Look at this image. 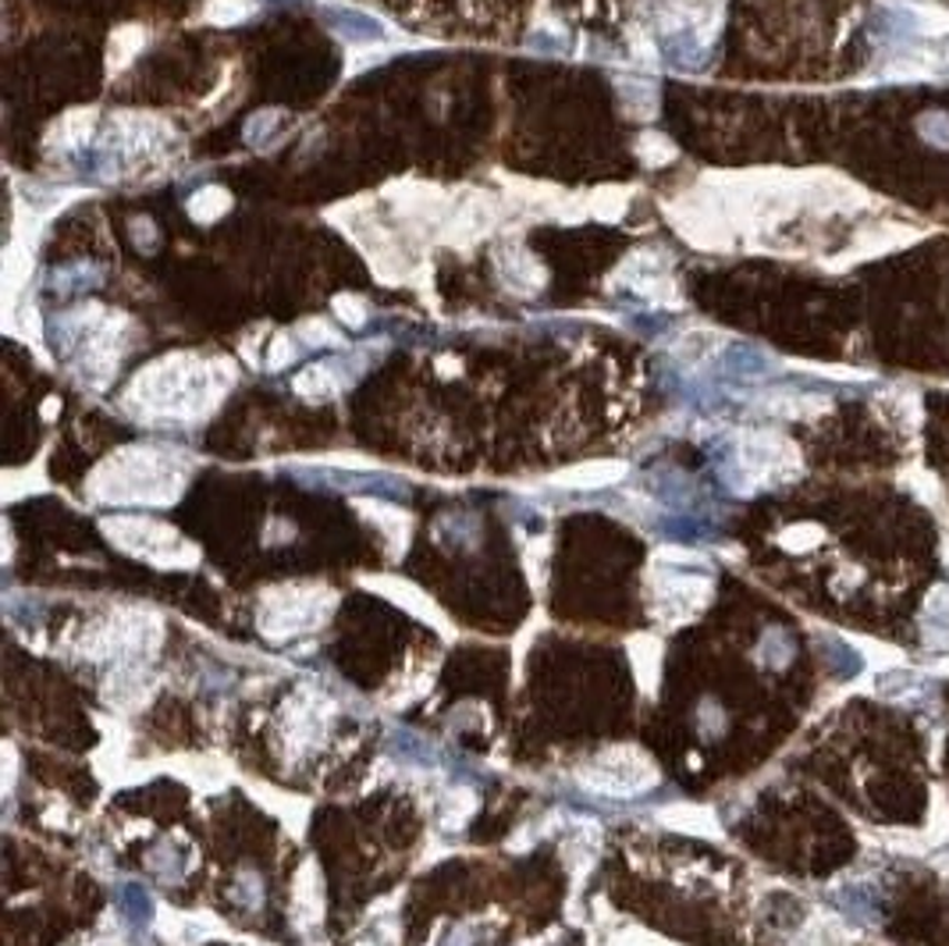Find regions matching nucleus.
I'll list each match as a JSON object with an SVG mask.
<instances>
[{"label":"nucleus","mask_w":949,"mask_h":946,"mask_svg":"<svg viewBox=\"0 0 949 946\" xmlns=\"http://www.w3.org/2000/svg\"><path fill=\"white\" fill-rule=\"evenodd\" d=\"M235 385V367L225 359L175 353L136 374L125 392L139 421H204Z\"/></svg>","instance_id":"f257e3e1"},{"label":"nucleus","mask_w":949,"mask_h":946,"mask_svg":"<svg viewBox=\"0 0 949 946\" xmlns=\"http://www.w3.org/2000/svg\"><path fill=\"white\" fill-rule=\"evenodd\" d=\"M189 481V460L175 449L129 445L103 460L89 477V495L115 505H168Z\"/></svg>","instance_id":"f03ea898"},{"label":"nucleus","mask_w":949,"mask_h":946,"mask_svg":"<svg viewBox=\"0 0 949 946\" xmlns=\"http://www.w3.org/2000/svg\"><path fill=\"white\" fill-rule=\"evenodd\" d=\"M160 644V620L142 609H118L103 615L82 633L79 651L97 662H118V666H142Z\"/></svg>","instance_id":"7ed1b4c3"},{"label":"nucleus","mask_w":949,"mask_h":946,"mask_svg":"<svg viewBox=\"0 0 949 946\" xmlns=\"http://www.w3.org/2000/svg\"><path fill=\"white\" fill-rule=\"evenodd\" d=\"M335 609V594L327 588H274L260 598L257 623L267 641H291V637L314 633Z\"/></svg>","instance_id":"20e7f679"},{"label":"nucleus","mask_w":949,"mask_h":946,"mask_svg":"<svg viewBox=\"0 0 949 946\" xmlns=\"http://www.w3.org/2000/svg\"><path fill=\"white\" fill-rule=\"evenodd\" d=\"M103 534L111 538L121 552H129L160 570H189L199 562V552L181 538L175 526L146 516H111L103 520Z\"/></svg>","instance_id":"39448f33"},{"label":"nucleus","mask_w":949,"mask_h":946,"mask_svg":"<svg viewBox=\"0 0 949 946\" xmlns=\"http://www.w3.org/2000/svg\"><path fill=\"white\" fill-rule=\"evenodd\" d=\"M576 784L601 797H641L659 784V769L636 748H609L576 772Z\"/></svg>","instance_id":"423d86ee"},{"label":"nucleus","mask_w":949,"mask_h":946,"mask_svg":"<svg viewBox=\"0 0 949 946\" xmlns=\"http://www.w3.org/2000/svg\"><path fill=\"white\" fill-rule=\"evenodd\" d=\"M740 470L751 484H775L797 473V452L779 434H751L740 449Z\"/></svg>","instance_id":"0eeeda50"},{"label":"nucleus","mask_w":949,"mask_h":946,"mask_svg":"<svg viewBox=\"0 0 949 946\" xmlns=\"http://www.w3.org/2000/svg\"><path fill=\"white\" fill-rule=\"evenodd\" d=\"M711 594V584L704 577L690 573H654L651 577V602L654 612L665 615L669 623H680L686 615L698 612Z\"/></svg>","instance_id":"6e6552de"},{"label":"nucleus","mask_w":949,"mask_h":946,"mask_svg":"<svg viewBox=\"0 0 949 946\" xmlns=\"http://www.w3.org/2000/svg\"><path fill=\"white\" fill-rule=\"evenodd\" d=\"M498 225V204L484 193H469V196H455V207L448 214V221L442 225V239L448 246H473L481 243L484 235Z\"/></svg>","instance_id":"1a4fd4ad"},{"label":"nucleus","mask_w":949,"mask_h":946,"mask_svg":"<svg viewBox=\"0 0 949 946\" xmlns=\"http://www.w3.org/2000/svg\"><path fill=\"white\" fill-rule=\"evenodd\" d=\"M388 196L395 214L409 225H431L442 231V225L448 221V214L455 207V196H448L437 186H424V181H406V186H392Z\"/></svg>","instance_id":"9d476101"},{"label":"nucleus","mask_w":949,"mask_h":946,"mask_svg":"<svg viewBox=\"0 0 949 946\" xmlns=\"http://www.w3.org/2000/svg\"><path fill=\"white\" fill-rule=\"evenodd\" d=\"M281 719H285L281 722L285 726V740L296 751H306V748H314V743L324 740L327 722H332V708H327V701L320 694L306 690V694H299L296 701H288Z\"/></svg>","instance_id":"9b49d317"},{"label":"nucleus","mask_w":949,"mask_h":946,"mask_svg":"<svg viewBox=\"0 0 949 946\" xmlns=\"http://www.w3.org/2000/svg\"><path fill=\"white\" fill-rule=\"evenodd\" d=\"M626 477V463H615V460H601V463H580L555 473L558 487H576V491H597V487H609L615 481Z\"/></svg>","instance_id":"f8f14e48"},{"label":"nucleus","mask_w":949,"mask_h":946,"mask_svg":"<svg viewBox=\"0 0 949 946\" xmlns=\"http://www.w3.org/2000/svg\"><path fill=\"white\" fill-rule=\"evenodd\" d=\"M915 239H918V231H910L903 225H879V228H868L857 235L850 257H879V253H892Z\"/></svg>","instance_id":"ddd939ff"},{"label":"nucleus","mask_w":949,"mask_h":946,"mask_svg":"<svg viewBox=\"0 0 949 946\" xmlns=\"http://www.w3.org/2000/svg\"><path fill=\"white\" fill-rule=\"evenodd\" d=\"M498 270H502V278H505L508 285L516 282V293H520V282H526V288H531V293L544 288V267H541L526 249H502Z\"/></svg>","instance_id":"4468645a"},{"label":"nucleus","mask_w":949,"mask_h":946,"mask_svg":"<svg viewBox=\"0 0 949 946\" xmlns=\"http://www.w3.org/2000/svg\"><path fill=\"white\" fill-rule=\"evenodd\" d=\"M93 125H97V111H89V107H76V111H68L58 125H53L50 147H58V150L82 147V142L89 139V132H93Z\"/></svg>","instance_id":"2eb2a0df"},{"label":"nucleus","mask_w":949,"mask_h":946,"mask_svg":"<svg viewBox=\"0 0 949 946\" xmlns=\"http://www.w3.org/2000/svg\"><path fill=\"white\" fill-rule=\"evenodd\" d=\"M338 388H342V377L335 371V363H314V367H306L296 377V392L309 398V403H324V398L338 395Z\"/></svg>","instance_id":"dca6fc26"},{"label":"nucleus","mask_w":949,"mask_h":946,"mask_svg":"<svg viewBox=\"0 0 949 946\" xmlns=\"http://www.w3.org/2000/svg\"><path fill=\"white\" fill-rule=\"evenodd\" d=\"M160 933L168 936L171 943H178V946H196V943H204L207 936H214L217 929H214L207 918L196 922V918H189V915H164Z\"/></svg>","instance_id":"f3484780"},{"label":"nucleus","mask_w":949,"mask_h":946,"mask_svg":"<svg viewBox=\"0 0 949 946\" xmlns=\"http://www.w3.org/2000/svg\"><path fill=\"white\" fill-rule=\"evenodd\" d=\"M359 509L367 513L377 526H385L388 531V541L395 544V552H403V544L409 538V516L398 513L395 505H380V502H359Z\"/></svg>","instance_id":"a211bd4d"},{"label":"nucleus","mask_w":949,"mask_h":946,"mask_svg":"<svg viewBox=\"0 0 949 946\" xmlns=\"http://www.w3.org/2000/svg\"><path fill=\"white\" fill-rule=\"evenodd\" d=\"M659 822L680 829V832H701V836L715 832V815L704 811V808H693V805H676V808L662 811Z\"/></svg>","instance_id":"6ab92c4d"},{"label":"nucleus","mask_w":949,"mask_h":946,"mask_svg":"<svg viewBox=\"0 0 949 946\" xmlns=\"http://www.w3.org/2000/svg\"><path fill=\"white\" fill-rule=\"evenodd\" d=\"M228 210H231V196H228L225 189H217V186L199 189V193L189 199V214L196 217L199 225H210V221H217V217L228 214Z\"/></svg>","instance_id":"aec40b11"},{"label":"nucleus","mask_w":949,"mask_h":946,"mask_svg":"<svg viewBox=\"0 0 949 946\" xmlns=\"http://www.w3.org/2000/svg\"><path fill=\"white\" fill-rule=\"evenodd\" d=\"M253 11H257L253 0H207L204 22H210V26H239V22H246Z\"/></svg>","instance_id":"412c9836"},{"label":"nucleus","mask_w":949,"mask_h":946,"mask_svg":"<svg viewBox=\"0 0 949 946\" xmlns=\"http://www.w3.org/2000/svg\"><path fill=\"white\" fill-rule=\"evenodd\" d=\"M587 207L597 221H619L630 207V193L626 189H601V193L587 196Z\"/></svg>","instance_id":"4be33fe9"},{"label":"nucleus","mask_w":949,"mask_h":946,"mask_svg":"<svg viewBox=\"0 0 949 946\" xmlns=\"http://www.w3.org/2000/svg\"><path fill=\"white\" fill-rule=\"evenodd\" d=\"M146 43V32L139 26H125L111 36V68H125Z\"/></svg>","instance_id":"5701e85b"},{"label":"nucleus","mask_w":949,"mask_h":946,"mask_svg":"<svg viewBox=\"0 0 949 946\" xmlns=\"http://www.w3.org/2000/svg\"><path fill=\"white\" fill-rule=\"evenodd\" d=\"M636 157H641L648 168H662L665 160L676 157V147H672L665 136H651L648 132V136L636 139Z\"/></svg>","instance_id":"b1692460"},{"label":"nucleus","mask_w":949,"mask_h":946,"mask_svg":"<svg viewBox=\"0 0 949 946\" xmlns=\"http://www.w3.org/2000/svg\"><path fill=\"white\" fill-rule=\"evenodd\" d=\"M921 620H925V630H928V633H946V637H949V591H946V588H939L932 598H928Z\"/></svg>","instance_id":"393cba45"},{"label":"nucleus","mask_w":949,"mask_h":946,"mask_svg":"<svg viewBox=\"0 0 949 946\" xmlns=\"http://www.w3.org/2000/svg\"><path fill=\"white\" fill-rule=\"evenodd\" d=\"M296 332L303 335V342L306 345H338L342 342V335L335 332L332 324H324L320 317H314V321H303Z\"/></svg>","instance_id":"a878e982"},{"label":"nucleus","mask_w":949,"mask_h":946,"mask_svg":"<svg viewBox=\"0 0 949 946\" xmlns=\"http://www.w3.org/2000/svg\"><path fill=\"white\" fill-rule=\"evenodd\" d=\"M335 314L342 317V324H349V327H363L367 324V303H363L359 296H335Z\"/></svg>","instance_id":"bb28decb"},{"label":"nucleus","mask_w":949,"mask_h":946,"mask_svg":"<svg viewBox=\"0 0 949 946\" xmlns=\"http://www.w3.org/2000/svg\"><path fill=\"white\" fill-rule=\"evenodd\" d=\"M296 353H299V349H296V342H291L288 335H278V338L270 342V356H267V367H270V371H281L285 363H291V359H296Z\"/></svg>","instance_id":"cd10ccee"},{"label":"nucleus","mask_w":949,"mask_h":946,"mask_svg":"<svg viewBox=\"0 0 949 946\" xmlns=\"http://www.w3.org/2000/svg\"><path fill=\"white\" fill-rule=\"evenodd\" d=\"M79 946H118V943H103V939H97V943H79Z\"/></svg>","instance_id":"c85d7f7f"}]
</instances>
